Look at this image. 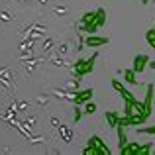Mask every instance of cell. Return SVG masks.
I'll use <instances>...</instances> for the list:
<instances>
[{
    "instance_id": "obj_1",
    "label": "cell",
    "mask_w": 155,
    "mask_h": 155,
    "mask_svg": "<svg viewBox=\"0 0 155 155\" xmlns=\"http://www.w3.org/2000/svg\"><path fill=\"white\" fill-rule=\"evenodd\" d=\"M96 57H98V53H92L91 59H79V61H77L75 73H77V77H79V79H81V77H84V75H88V73H92Z\"/></svg>"
},
{
    "instance_id": "obj_2",
    "label": "cell",
    "mask_w": 155,
    "mask_h": 155,
    "mask_svg": "<svg viewBox=\"0 0 155 155\" xmlns=\"http://www.w3.org/2000/svg\"><path fill=\"white\" fill-rule=\"evenodd\" d=\"M88 143H91V145L84 149V153H110V149L100 141L98 136H92L91 140H88Z\"/></svg>"
},
{
    "instance_id": "obj_3",
    "label": "cell",
    "mask_w": 155,
    "mask_h": 155,
    "mask_svg": "<svg viewBox=\"0 0 155 155\" xmlns=\"http://www.w3.org/2000/svg\"><path fill=\"white\" fill-rule=\"evenodd\" d=\"M106 43H110V38H104V35L91 34V35L84 38V45L92 47V49H96V47H100V45H106Z\"/></svg>"
},
{
    "instance_id": "obj_4",
    "label": "cell",
    "mask_w": 155,
    "mask_h": 155,
    "mask_svg": "<svg viewBox=\"0 0 155 155\" xmlns=\"http://www.w3.org/2000/svg\"><path fill=\"white\" fill-rule=\"evenodd\" d=\"M92 94H94V88H84V91H79L75 94V106H79V104H84V102H88V100H92Z\"/></svg>"
},
{
    "instance_id": "obj_5",
    "label": "cell",
    "mask_w": 155,
    "mask_h": 155,
    "mask_svg": "<svg viewBox=\"0 0 155 155\" xmlns=\"http://www.w3.org/2000/svg\"><path fill=\"white\" fill-rule=\"evenodd\" d=\"M147 65H149V57L141 53V55H136V57H134V67H132V69L137 73V75H140V73L143 71Z\"/></svg>"
},
{
    "instance_id": "obj_6",
    "label": "cell",
    "mask_w": 155,
    "mask_h": 155,
    "mask_svg": "<svg viewBox=\"0 0 155 155\" xmlns=\"http://www.w3.org/2000/svg\"><path fill=\"white\" fill-rule=\"evenodd\" d=\"M112 88H114L116 92H120V94L124 96V100H132V98H134V94H132V92H130L128 88L124 87V83H122V81L112 79Z\"/></svg>"
},
{
    "instance_id": "obj_7",
    "label": "cell",
    "mask_w": 155,
    "mask_h": 155,
    "mask_svg": "<svg viewBox=\"0 0 155 155\" xmlns=\"http://www.w3.org/2000/svg\"><path fill=\"white\" fill-rule=\"evenodd\" d=\"M122 75H124V83L128 84H137V73L134 71V69H124V71H120Z\"/></svg>"
},
{
    "instance_id": "obj_8",
    "label": "cell",
    "mask_w": 155,
    "mask_h": 155,
    "mask_svg": "<svg viewBox=\"0 0 155 155\" xmlns=\"http://www.w3.org/2000/svg\"><path fill=\"white\" fill-rule=\"evenodd\" d=\"M151 100H153V84H147V94H145V102H143L145 116L151 114Z\"/></svg>"
},
{
    "instance_id": "obj_9",
    "label": "cell",
    "mask_w": 155,
    "mask_h": 155,
    "mask_svg": "<svg viewBox=\"0 0 155 155\" xmlns=\"http://www.w3.org/2000/svg\"><path fill=\"white\" fill-rule=\"evenodd\" d=\"M124 128H126V126H122V124L116 126V130H118V141H120V145H118V147H120V151L126 147V145H128V137H126V130Z\"/></svg>"
},
{
    "instance_id": "obj_10",
    "label": "cell",
    "mask_w": 155,
    "mask_h": 155,
    "mask_svg": "<svg viewBox=\"0 0 155 155\" xmlns=\"http://www.w3.org/2000/svg\"><path fill=\"white\" fill-rule=\"evenodd\" d=\"M120 114L118 112H114V110H110V112H106V122H108V126L110 128H116L118 124H120Z\"/></svg>"
},
{
    "instance_id": "obj_11",
    "label": "cell",
    "mask_w": 155,
    "mask_h": 155,
    "mask_svg": "<svg viewBox=\"0 0 155 155\" xmlns=\"http://www.w3.org/2000/svg\"><path fill=\"white\" fill-rule=\"evenodd\" d=\"M104 24H106V12H104V8H98L96 10V26H98V30Z\"/></svg>"
},
{
    "instance_id": "obj_12",
    "label": "cell",
    "mask_w": 155,
    "mask_h": 155,
    "mask_svg": "<svg viewBox=\"0 0 155 155\" xmlns=\"http://www.w3.org/2000/svg\"><path fill=\"white\" fill-rule=\"evenodd\" d=\"M96 112V104L92 102V100H88V102H84V114L87 116H91V114Z\"/></svg>"
},
{
    "instance_id": "obj_13",
    "label": "cell",
    "mask_w": 155,
    "mask_h": 155,
    "mask_svg": "<svg viewBox=\"0 0 155 155\" xmlns=\"http://www.w3.org/2000/svg\"><path fill=\"white\" fill-rule=\"evenodd\" d=\"M145 39H147V43L153 47V51H155V30H147V34H145Z\"/></svg>"
},
{
    "instance_id": "obj_14",
    "label": "cell",
    "mask_w": 155,
    "mask_h": 155,
    "mask_svg": "<svg viewBox=\"0 0 155 155\" xmlns=\"http://www.w3.org/2000/svg\"><path fill=\"white\" fill-rule=\"evenodd\" d=\"M140 134H151V136H155V126H151V128H136Z\"/></svg>"
},
{
    "instance_id": "obj_15",
    "label": "cell",
    "mask_w": 155,
    "mask_h": 155,
    "mask_svg": "<svg viewBox=\"0 0 155 155\" xmlns=\"http://www.w3.org/2000/svg\"><path fill=\"white\" fill-rule=\"evenodd\" d=\"M83 114H84V110H81V108H75V124L81 120V118H83Z\"/></svg>"
},
{
    "instance_id": "obj_16",
    "label": "cell",
    "mask_w": 155,
    "mask_h": 155,
    "mask_svg": "<svg viewBox=\"0 0 155 155\" xmlns=\"http://www.w3.org/2000/svg\"><path fill=\"white\" fill-rule=\"evenodd\" d=\"M149 67H151V69H155V61H149Z\"/></svg>"
},
{
    "instance_id": "obj_17",
    "label": "cell",
    "mask_w": 155,
    "mask_h": 155,
    "mask_svg": "<svg viewBox=\"0 0 155 155\" xmlns=\"http://www.w3.org/2000/svg\"><path fill=\"white\" fill-rule=\"evenodd\" d=\"M153 30H155V28H153Z\"/></svg>"
}]
</instances>
